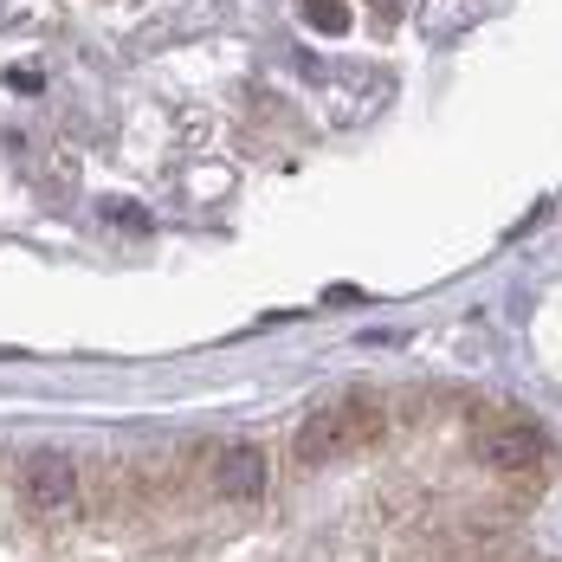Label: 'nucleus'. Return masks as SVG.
I'll list each match as a JSON object with an SVG mask.
<instances>
[{
	"label": "nucleus",
	"mask_w": 562,
	"mask_h": 562,
	"mask_svg": "<svg viewBox=\"0 0 562 562\" xmlns=\"http://www.w3.org/2000/svg\"><path fill=\"white\" fill-rule=\"evenodd\" d=\"M266 485H272L266 447H252V440H226L221 459H214V498H226V505H252V498H266Z\"/></svg>",
	"instance_id": "obj_2"
},
{
	"label": "nucleus",
	"mask_w": 562,
	"mask_h": 562,
	"mask_svg": "<svg viewBox=\"0 0 562 562\" xmlns=\"http://www.w3.org/2000/svg\"><path fill=\"white\" fill-rule=\"evenodd\" d=\"M304 20L317 33H349V7L342 0H304Z\"/></svg>",
	"instance_id": "obj_5"
},
{
	"label": "nucleus",
	"mask_w": 562,
	"mask_h": 562,
	"mask_svg": "<svg viewBox=\"0 0 562 562\" xmlns=\"http://www.w3.org/2000/svg\"><path fill=\"white\" fill-rule=\"evenodd\" d=\"M479 459H485L492 472H537V465L550 459V434H543L537 420H505V427H492V434L479 440Z\"/></svg>",
	"instance_id": "obj_4"
},
{
	"label": "nucleus",
	"mask_w": 562,
	"mask_h": 562,
	"mask_svg": "<svg viewBox=\"0 0 562 562\" xmlns=\"http://www.w3.org/2000/svg\"><path fill=\"white\" fill-rule=\"evenodd\" d=\"M382 427H389V414L369 394H342V401H324V407L304 414V427H297L291 447H297V465H330L337 452L382 440Z\"/></svg>",
	"instance_id": "obj_1"
},
{
	"label": "nucleus",
	"mask_w": 562,
	"mask_h": 562,
	"mask_svg": "<svg viewBox=\"0 0 562 562\" xmlns=\"http://www.w3.org/2000/svg\"><path fill=\"white\" fill-rule=\"evenodd\" d=\"M104 221L130 226V233H149V207H136V201H104Z\"/></svg>",
	"instance_id": "obj_6"
},
{
	"label": "nucleus",
	"mask_w": 562,
	"mask_h": 562,
	"mask_svg": "<svg viewBox=\"0 0 562 562\" xmlns=\"http://www.w3.org/2000/svg\"><path fill=\"white\" fill-rule=\"evenodd\" d=\"M20 492H26V505L33 510H71L78 505V465H71V452H33L26 459V472H20Z\"/></svg>",
	"instance_id": "obj_3"
},
{
	"label": "nucleus",
	"mask_w": 562,
	"mask_h": 562,
	"mask_svg": "<svg viewBox=\"0 0 562 562\" xmlns=\"http://www.w3.org/2000/svg\"><path fill=\"white\" fill-rule=\"evenodd\" d=\"M40 85H46V71H40V65H13V71H7V91H20V98H33Z\"/></svg>",
	"instance_id": "obj_7"
}]
</instances>
